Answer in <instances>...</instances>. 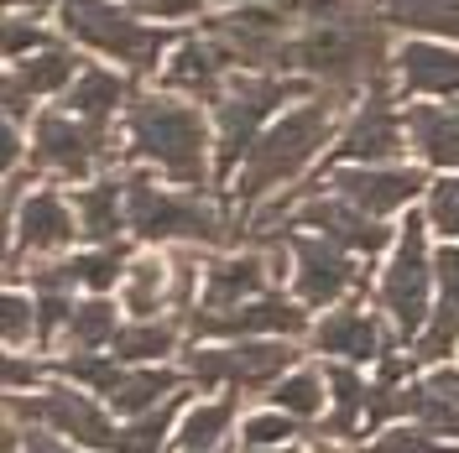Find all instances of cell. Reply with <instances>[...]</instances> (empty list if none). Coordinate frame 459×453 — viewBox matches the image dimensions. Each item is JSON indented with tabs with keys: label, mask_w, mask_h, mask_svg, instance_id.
Here are the masks:
<instances>
[{
	"label": "cell",
	"mask_w": 459,
	"mask_h": 453,
	"mask_svg": "<svg viewBox=\"0 0 459 453\" xmlns=\"http://www.w3.org/2000/svg\"><path fill=\"white\" fill-rule=\"evenodd\" d=\"M110 125H89L79 115L42 110L31 120V162L53 167L57 177H89L100 162H110Z\"/></svg>",
	"instance_id": "cell-11"
},
{
	"label": "cell",
	"mask_w": 459,
	"mask_h": 453,
	"mask_svg": "<svg viewBox=\"0 0 459 453\" xmlns=\"http://www.w3.org/2000/svg\"><path fill=\"white\" fill-rule=\"evenodd\" d=\"M292 68L324 79L334 99L381 89L392 73L381 5L376 0H314L308 27L292 37Z\"/></svg>",
	"instance_id": "cell-1"
},
{
	"label": "cell",
	"mask_w": 459,
	"mask_h": 453,
	"mask_svg": "<svg viewBox=\"0 0 459 453\" xmlns=\"http://www.w3.org/2000/svg\"><path fill=\"white\" fill-rule=\"evenodd\" d=\"M53 370L63 375V380H74V386L94 391V397H110L115 380L126 375V360H120V355H100V349H68Z\"/></svg>",
	"instance_id": "cell-32"
},
{
	"label": "cell",
	"mask_w": 459,
	"mask_h": 453,
	"mask_svg": "<svg viewBox=\"0 0 459 453\" xmlns=\"http://www.w3.org/2000/svg\"><path fill=\"white\" fill-rule=\"evenodd\" d=\"M37 375H42V365H31V360H22V355H11V360H5V391L16 397L22 386H37Z\"/></svg>",
	"instance_id": "cell-47"
},
{
	"label": "cell",
	"mask_w": 459,
	"mask_h": 453,
	"mask_svg": "<svg viewBox=\"0 0 459 453\" xmlns=\"http://www.w3.org/2000/svg\"><path fill=\"white\" fill-rule=\"evenodd\" d=\"M5 412L11 417H31V423L53 427L57 438H74L84 449H100V453H120V427L74 386H48V391H31V397H5Z\"/></svg>",
	"instance_id": "cell-9"
},
{
	"label": "cell",
	"mask_w": 459,
	"mask_h": 453,
	"mask_svg": "<svg viewBox=\"0 0 459 453\" xmlns=\"http://www.w3.org/2000/svg\"><path fill=\"white\" fill-rule=\"evenodd\" d=\"M74 209H79V229H84L94 245H120V229H131L126 225V188L110 183V177L79 188Z\"/></svg>",
	"instance_id": "cell-26"
},
{
	"label": "cell",
	"mask_w": 459,
	"mask_h": 453,
	"mask_svg": "<svg viewBox=\"0 0 459 453\" xmlns=\"http://www.w3.org/2000/svg\"><path fill=\"white\" fill-rule=\"evenodd\" d=\"M402 412H407V386H381V380H376L371 397H366V427L392 423V417H402Z\"/></svg>",
	"instance_id": "cell-44"
},
{
	"label": "cell",
	"mask_w": 459,
	"mask_h": 453,
	"mask_svg": "<svg viewBox=\"0 0 459 453\" xmlns=\"http://www.w3.org/2000/svg\"><path fill=\"white\" fill-rule=\"evenodd\" d=\"M0 312H5V344H11V349H16V344L27 339V334L37 339V297L27 303L22 292H11V297H5V308H0Z\"/></svg>",
	"instance_id": "cell-43"
},
{
	"label": "cell",
	"mask_w": 459,
	"mask_h": 453,
	"mask_svg": "<svg viewBox=\"0 0 459 453\" xmlns=\"http://www.w3.org/2000/svg\"><path fill=\"white\" fill-rule=\"evenodd\" d=\"M386 27L407 31H438V37H459V0H376Z\"/></svg>",
	"instance_id": "cell-30"
},
{
	"label": "cell",
	"mask_w": 459,
	"mask_h": 453,
	"mask_svg": "<svg viewBox=\"0 0 459 453\" xmlns=\"http://www.w3.org/2000/svg\"><path fill=\"white\" fill-rule=\"evenodd\" d=\"M402 146H407V125H402L397 105H392V89H366V99H360V110L355 120L344 125L340 146H334V162H360V167H386L392 157H397Z\"/></svg>",
	"instance_id": "cell-14"
},
{
	"label": "cell",
	"mask_w": 459,
	"mask_h": 453,
	"mask_svg": "<svg viewBox=\"0 0 459 453\" xmlns=\"http://www.w3.org/2000/svg\"><path fill=\"white\" fill-rule=\"evenodd\" d=\"M230 63L220 57V47L209 42V37H194V42H178V53H172V63L162 68V89L168 94H188V99H220L225 94V79Z\"/></svg>",
	"instance_id": "cell-21"
},
{
	"label": "cell",
	"mask_w": 459,
	"mask_h": 453,
	"mask_svg": "<svg viewBox=\"0 0 459 453\" xmlns=\"http://www.w3.org/2000/svg\"><path fill=\"white\" fill-rule=\"evenodd\" d=\"M0 157H5V167L22 162V125H16V120H5V146H0Z\"/></svg>",
	"instance_id": "cell-48"
},
{
	"label": "cell",
	"mask_w": 459,
	"mask_h": 453,
	"mask_svg": "<svg viewBox=\"0 0 459 453\" xmlns=\"http://www.w3.org/2000/svg\"><path fill=\"white\" fill-rule=\"evenodd\" d=\"M194 282H199V261L188 251L172 255V308H188L194 303Z\"/></svg>",
	"instance_id": "cell-45"
},
{
	"label": "cell",
	"mask_w": 459,
	"mask_h": 453,
	"mask_svg": "<svg viewBox=\"0 0 459 453\" xmlns=\"http://www.w3.org/2000/svg\"><path fill=\"white\" fill-rule=\"evenodd\" d=\"M126 225H131L136 240H194V245H220L225 240V219L204 199L157 188L142 172L126 177Z\"/></svg>",
	"instance_id": "cell-6"
},
{
	"label": "cell",
	"mask_w": 459,
	"mask_h": 453,
	"mask_svg": "<svg viewBox=\"0 0 459 453\" xmlns=\"http://www.w3.org/2000/svg\"><path fill=\"white\" fill-rule=\"evenodd\" d=\"M120 303L131 318H152L162 312V303H172V261L162 255H142L126 266V282H120Z\"/></svg>",
	"instance_id": "cell-27"
},
{
	"label": "cell",
	"mask_w": 459,
	"mask_h": 453,
	"mask_svg": "<svg viewBox=\"0 0 459 453\" xmlns=\"http://www.w3.org/2000/svg\"><path fill=\"white\" fill-rule=\"evenodd\" d=\"M126 94H131V84L120 73H110V68H84L74 79V89H68V110L79 115V120H89V125H110V115L120 110Z\"/></svg>",
	"instance_id": "cell-28"
},
{
	"label": "cell",
	"mask_w": 459,
	"mask_h": 453,
	"mask_svg": "<svg viewBox=\"0 0 459 453\" xmlns=\"http://www.w3.org/2000/svg\"><path fill=\"white\" fill-rule=\"evenodd\" d=\"M392 68L407 94H459V53L444 42H407Z\"/></svg>",
	"instance_id": "cell-23"
},
{
	"label": "cell",
	"mask_w": 459,
	"mask_h": 453,
	"mask_svg": "<svg viewBox=\"0 0 459 453\" xmlns=\"http://www.w3.org/2000/svg\"><path fill=\"white\" fill-rule=\"evenodd\" d=\"M371 453H459V443H444L433 427H392L371 443Z\"/></svg>",
	"instance_id": "cell-39"
},
{
	"label": "cell",
	"mask_w": 459,
	"mask_h": 453,
	"mask_svg": "<svg viewBox=\"0 0 459 453\" xmlns=\"http://www.w3.org/2000/svg\"><path fill=\"white\" fill-rule=\"evenodd\" d=\"M188 323H194V334H204V339H251V334H287L292 339V334L308 329V312L298 308V303H287V297H251V303L225 308V312L194 308Z\"/></svg>",
	"instance_id": "cell-17"
},
{
	"label": "cell",
	"mask_w": 459,
	"mask_h": 453,
	"mask_svg": "<svg viewBox=\"0 0 459 453\" xmlns=\"http://www.w3.org/2000/svg\"><path fill=\"white\" fill-rule=\"evenodd\" d=\"M303 79H292V73H235L225 84V94L214 99V172L230 177V172L240 167L246 157H251V146H256L261 125L272 120L277 105L287 99H298L303 94Z\"/></svg>",
	"instance_id": "cell-4"
},
{
	"label": "cell",
	"mask_w": 459,
	"mask_h": 453,
	"mask_svg": "<svg viewBox=\"0 0 459 453\" xmlns=\"http://www.w3.org/2000/svg\"><path fill=\"white\" fill-rule=\"evenodd\" d=\"M402 125H407V141L418 146L423 162L459 172V115L455 110H444V105H407Z\"/></svg>",
	"instance_id": "cell-24"
},
{
	"label": "cell",
	"mask_w": 459,
	"mask_h": 453,
	"mask_svg": "<svg viewBox=\"0 0 459 453\" xmlns=\"http://www.w3.org/2000/svg\"><path fill=\"white\" fill-rule=\"evenodd\" d=\"M53 47V37L37 27L31 16H5V57L11 63H22L27 53H48Z\"/></svg>",
	"instance_id": "cell-42"
},
{
	"label": "cell",
	"mask_w": 459,
	"mask_h": 453,
	"mask_svg": "<svg viewBox=\"0 0 459 453\" xmlns=\"http://www.w3.org/2000/svg\"><path fill=\"white\" fill-rule=\"evenodd\" d=\"M230 5H261V0H230ZM272 5H277V0H272Z\"/></svg>",
	"instance_id": "cell-51"
},
{
	"label": "cell",
	"mask_w": 459,
	"mask_h": 453,
	"mask_svg": "<svg viewBox=\"0 0 459 453\" xmlns=\"http://www.w3.org/2000/svg\"><path fill=\"white\" fill-rule=\"evenodd\" d=\"M287 251L298 261V297H303L308 308H329V303H340L344 292L360 282L350 251H340V245L324 240V235L314 240V235H292V229H287Z\"/></svg>",
	"instance_id": "cell-16"
},
{
	"label": "cell",
	"mask_w": 459,
	"mask_h": 453,
	"mask_svg": "<svg viewBox=\"0 0 459 453\" xmlns=\"http://www.w3.org/2000/svg\"><path fill=\"white\" fill-rule=\"evenodd\" d=\"M429 282H433L429 229L418 225V219H407L402 225V240H397V255L381 271V308L392 312V323H397L407 339L429 323Z\"/></svg>",
	"instance_id": "cell-10"
},
{
	"label": "cell",
	"mask_w": 459,
	"mask_h": 453,
	"mask_svg": "<svg viewBox=\"0 0 459 453\" xmlns=\"http://www.w3.org/2000/svg\"><path fill=\"white\" fill-rule=\"evenodd\" d=\"M287 438H298V417H292V412L246 417V427H240V443H246V449H282Z\"/></svg>",
	"instance_id": "cell-41"
},
{
	"label": "cell",
	"mask_w": 459,
	"mask_h": 453,
	"mask_svg": "<svg viewBox=\"0 0 459 453\" xmlns=\"http://www.w3.org/2000/svg\"><path fill=\"white\" fill-rule=\"evenodd\" d=\"M68 271H74V282L89 286V292H110L115 282H126V245H94V251L74 255Z\"/></svg>",
	"instance_id": "cell-36"
},
{
	"label": "cell",
	"mask_w": 459,
	"mask_h": 453,
	"mask_svg": "<svg viewBox=\"0 0 459 453\" xmlns=\"http://www.w3.org/2000/svg\"><path fill=\"white\" fill-rule=\"evenodd\" d=\"M287 229H318L324 240H334L350 255H376L392 245V229H381L371 214H360L355 203H344L340 193H314L287 214Z\"/></svg>",
	"instance_id": "cell-15"
},
{
	"label": "cell",
	"mask_w": 459,
	"mask_h": 453,
	"mask_svg": "<svg viewBox=\"0 0 459 453\" xmlns=\"http://www.w3.org/2000/svg\"><path fill=\"white\" fill-rule=\"evenodd\" d=\"M272 401H277V412H292L303 423V417H314L324 406V375L318 370H287L282 380L272 386Z\"/></svg>",
	"instance_id": "cell-38"
},
{
	"label": "cell",
	"mask_w": 459,
	"mask_h": 453,
	"mask_svg": "<svg viewBox=\"0 0 459 453\" xmlns=\"http://www.w3.org/2000/svg\"><path fill=\"white\" fill-rule=\"evenodd\" d=\"M79 235V219H74V209L57 199V193H31L22 203V214H16V225H11V271H16V261L27 251H63L68 240Z\"/></svg>",
	"instance_id": "cell-18"
},
{
	"label": "cell",
	"mask_w": 459,
	"mask_h": 453,
	"mask_svg": "<svg viewBox=\"0 0 459 453\" xmlns=\"http://www.w3.org/2000/svg\"><path fill=\"white\" fill-rule=\"evenodd\" d=\"M57 11H63L68 37H79L84 47L115 57V63H126L131 73H152L157 57H162V47L172 42L168 27L136 21V11L120 5V0H63Z\"/></svg>",
	"instance_id": "cell-5"
},
{
	"label": "cell",
	"mask_w": 459,
	"mask_h": 453,
	"mask_svg": "<svg viewBox=\"0 0 459 453\" xmlns=\"http://www.w3.org/2000/svg\"><path fill=\"white\" fill-rule=\"evenodd\" d=\"M429 225L444 240H459V177L455 172L444 183H429Z\"/></svg>",
	"instance_id": "cell-40"
},
{
	"label": "cell",
	"mask_w": 459,
	"mask_h": 453,
	"mask_svg": "<svg viewBox=\"0 0 459 453\" xmlns=\"http://www.w3.org/2000/svg\"><path fill=\"white\" fill-rule=\"evenodd\" d=\"M334 110H340L334 94L303 99L292 115L272 120V125L261 131L256 146H251V157L235 172V209H240V219H246L272 188H282L287 177H298V172L314 162V151L329 141V131H334Z\"/></svg>",
	"instance_id": "cell-2"
},
{
	"label": "cell",
	"mask_w": 459,
	"mask_h": 453,
	"mask_svg": "<svg viewBox=\"0 0 459 453\" xmlns=\"http://www.w3.org/2000/svg\"><path fill=\"white\" fill-rule=\"evenodd\" d=\"M455 115H459V105H455Z\"/></svg>",
	"instance_id": "cell-52"
},
{
	"label": "cell",
	"mask_w": 459,
	"mask_h": 453,
	"mask_svg": "<svg viewBox=\"0 0 459 453\" xmlns=\"http://www.w3.org/2000/svg\"><path fill=\"white\" fill-rule=\"evenodd\" d=\"M314 344L318 355H340V360H381L386 355V334H381V323H376V312L366 308H334L324 323L314 329Z\"/></svg>",
	"instance_id": "cell-22"
},
{
	"label": "cell",
	"mask_w": 459,
	"mask_h": 453,
	"mask_svg": "<svg viewBox=\"0 0 459 453\" xmlns=\"http://www.w3.org/2000/svg\"><path fill=\"white\" fill-rule=\"evenodd\" d=\"M246 453H298V449H246Z\"/></svg>",
	"instance_id": "cell-50"
},
{
	"label": "cell",
	"mask_w": 459,
	"mask_h": 453,
	"mask_svg": "<svg viewBox=\"0 0 459 453\" xmlns=\"http://www.w3.org/2000/svg\"><path fill=\"white\" fill-rule=\"evenodd\" d=\"M329 397H334V417L324 423V432L329 438H350L355 427L366 423V380H360V370L350 365V360H340V365H329Z\"/></svg>",
	"instance_id": "cell-31"
},
{
	"label": "cell",
	"mask_w": 459,
	"mask_h": 453,
	"mask_svg": "<svg viewBox=\"0 0 459 453\" xmlns=\"http://www.w3.org/2000/svg\"><path fill=\"white\" fill-rule=\"evenodd\" d=\"M126 131H131V151L152 167H162V177L183 183V188L204 183L209 131H204V115L194 105H183L178 94H142L126 110Z\"/></svg>",
	"instance_id": "cell-3"
},
{
	"label": "cell",
	"mask_w": 459,
	"mask_h": 453,
	"mask_svg": "<svg viewBox=\"0 0 459 453\" xmlns=\"http://www.w3.org/2000/svg\"><path fill=\"white\" fill-rule=\"evenodd\" d=\"M287 255V229H266L261 235V251H240V255H220L204 266V312H225V308H240L266 292V282L277 277Z\"/></svg>",
	"instance_id": "cell-12"
},
{
	"label": "cell",
	"mask_w": 459,
	"mask_h": 453,
	"mask_svg": "<svg viewBox=\"0 0 459 453\" xmlns=\"http://www.w3.org/2000/svg\"><path fill=\"white\" fill-rule=\"evenodd\" d=\"M22 453H68V449H63L57 438H48V432H37V427H31V432H27V449H22Z\"/></svg>",
	"instance_id": "cell-49"
},
{
	"label": "cell",
	"mask_w": 459,
	"mask_h": 453,
	"mask_svg": "<svg viewBox=\"0 0 459 453\" xmlns=\"http://www.w3.org/2000/svg\"><path fill=\"white\" fill-rule=\"evenodd\" d=\"M84 68L79 57L63 53V47H48V53H31L27 63H16L5 73V120H27V99H42V94H57V89H74Z\"/></svg>",
	"instance_id": "cell-19"
},
{
	"label": "cell",
	"mask_w": 459,
	"mask_h": 453,
	"mask_svg": "<svg viewBox=\"0 0 459 453\" xmlns=\"http://www.w3.org/2000/svg\"><path fill=\"white\" fill-rule=\"evenodd\" d=\"M115 355L126 360V365H136V360H162L178 349V329H172L168 318H136V323H126L110 344Z\"/></svg>",
	"instance_id": "cell-33"
},
{
	"label": "cell",
	"mask_w": 459,
	"mask_h": 453,
	"mask_svg": "<svg viewBox=\"0 0 459 453\" xmlns=\"http://www.w3.org/2000/svg\"><path fill=\"white\" fill-rule=\"evenodd\" d=\"M230 423H235V401H209L199 412H188V423L178 427V449L183 453H214L225 443Z\"/></svg>",
	"instance_id": "cell-34"
},
{
	"label": "cell",
	"mask_w": 459,
	"mask_h": 453,
	"mask_svg": "<svg viewBox=\"0 0 459 453\" xmlns=\"http://www.w3.org/2000/svg\"><path fill=\"white\" fill-rule=\"evenodd\" d=\"M423 188L429 183H423L418 167H360V162H344V167L324 172V183H318V193H340L344 203H355L371 219L407 209Z\"/></svg>",
	"instance_id": "cell-13"
},
{
	"label": "cell",
	"mask_w": 459,
	"mask_h": 453,
	"mask_svg": "<svg viewBox=\"0 0 459 453\" xmlns=\"http://www.w3.org/2000/svg\"><path fill=\"white\" fill-rule=\"evenodd\" d=\"M204 37L240 73H266V68L287 73L292 68V37H287V16L277 5H240L230 16H209Z\"/></svg>",
	"instance_id": "cell-7"
},
{
	"label": "cell",
	"mask_w": 459,
	"mask_h": 453,
	"mask_svg": "<svg viewBox=\"0 0 459 453\" xmlns=\"http://www.w3.org/2000/svg\"><path fill=\"white\" fill-rule=\"evenodd\" d=\"M183 412V391H172L162 406H152L142 417H131V427H120V453H162L172 417Z\"/></svg>",
	"instance_id": "cell-35"
},
{
	"label": "cell",
	"mask_w": 459,
	"mask_h": 453,
	"mask_svg": "<svg viewBox=\"0 0 459 453\" xmlns=\"http://www.w3.org/2000/svg\"><path fill=\"white\" fill-rule=\"evenodd\" d=\"M120 5H131L136 16H162V21H178V16H194L204 0H120Z\"/></svg>",
	"instance_id": "cell-46"
},
{
	"label": "cell",
	"mask_w": 459,
	"mask_h": 453,
	"mask_svg": "<svg viewBox=\"0 0 459 453\" xmlns=\"http://www.w3.org/2000/svg\"><path fill=\"white\" fill-rule=\"evenodd\" d=\"M115 334H120V318H115V308L105 297L79 303L74 323H68V344H74V349H110Z\"/></svg>",
	"instance_id": "cell-37"
},
{
	"label": "cell",
	"mask_w": 459,
	"mask_h": 453,
	"mask_svg": "<svg viewBox=\"0 0 459 453\" xmlns=\"http://www.w3.org/2000/svg\"><path fill=\"white\" fill-rule=\"evenodd\" d=\"M407 417L433 427L438 438H459V375L455 370H433L429 380L407 386Z\"/></svg>",
	"instance_id": "cell-25"
},
{
	"label": "cell",
	"mask_w": 459,
	"mask_h": 453,
	"mask_svg": "<svg viewBox=\"0 0 459 453\" xmlns=\"http://www.w3.org/2000/svg\"><path fill=\"white\" fill-rule=\"evenodd\" d=\"M172 391H183V380L172 375V370H126L120 380H115L110 391V406L120 412V417H142V412H152V406H162V401L172 397Z\"/></svg>",
	"instance_id": "cell-29"
},
{
	"label": "cell",
	"mask_w": 459,
	"mask_h": 453,
	"mask_svg": "<svg viewBox=\"0 0 459 453\" xmlns=\"http://www.w3.org/2000/svg\"><path fill=\"white\" fill-rule=\"evenodd\" d=\"M292 365H298V349L277 339H235L188 355V375L199 386H235V391H272Z\"/></svg>",
	"instance_id": "cell-8"
},
{
	"label": "cell",
	"mask_w": 459,
	"mask_h": 453,
	"mask_svg": "<svg viewBox=\"0 0 459 453\" xmlns=\"http://www.w3.org/2000/svg\"><path fill=\"white\" fill-rule=\"evenodd\" d=\"M433 271L444 282V297H438V308L429 312L423 334L412 344L418 365H438L444 355H455V344H459V240H449L444 251L433 255Z\"/></svg>",
	"instance_id": "cell-20"
}]
</instances>
